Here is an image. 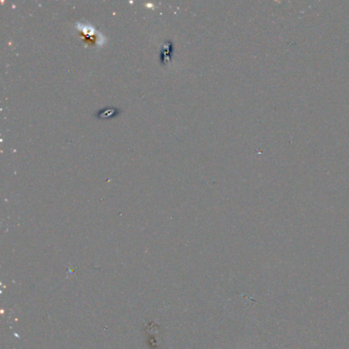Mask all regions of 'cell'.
<instances>
[{
    "label": "cell",
    "mask_w": 349,
    "mask_h": 349,
    "mask_svg": "<svg viewBox=\"0 0 349 349\" xmlns=\"http://www.w3.org/2000/svg\"><path fill=\"white\" fill-rule=\"evenodd\" d=\"M172 46H173V43L171 41H167L162 49H161V53H160V59H161V63L162 64H168L170 63L171 61V53H172Z\"/></svg>",
    "instance_id": "cell-2"
},
{
    "label": "cell",
    "mask_w": 349,
    "mask_h": 349,
    "mask_svg": "<svg viewBox=\"0 0 349 349\" xmlns=\"http://www.w3.org/2000/svg\"><path fill=\"white\" fill-rule=\"evenodd\" d=\"M120 113H121V110L116 108V107L115 108L114 107H106V108L98 110V111L94 114V116L97 119H111V118L116 117Z\"/></svg>",
    "instance_id": "cell-1"
}]
</instances>
